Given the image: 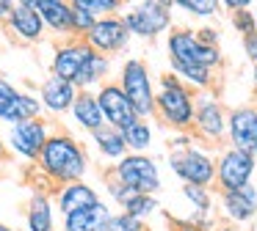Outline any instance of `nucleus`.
Instances as JSON below:
<instances>
[{"instance_id": "1", "label": "nucleus", "mask_w": 257, "mask_h": 231, "mask_svg": "<svg viewBox=\"0 0 257 231\" xmlns=\"http://www.w3.org/2000/svg\"><path fill=\"white\" fill-rule=\"evenodd\" d=\"M36 168L53 184H69V182H80L89 174V154L75 135L50 132L36 157Z\"/></svg>"}, {"instance_id": "2", "label": "nucleus", "mask_w": 257, "mask_h": 231, "mask_svg": "<svg viewBox=\"0 0 257 231\" xmlns=\"http://www.w3.org/2000/svg\"><path fill=\"white\" fill-rule=\"evenodd\" d=\"M155 116L177 132L194 126V91L174 74H163L155 88Z\"/></svg>"}, {"instance_id": "3", "label": "nucleus", "mask_w": 257, "mask_h": 231, "mask_svg": "<svg viewBox=\"0 0 257 231\" xmlns=\"http://www.w3.org/2000/svg\"><path fill=\"white\" fill-rule=\"evenodd\" d=\"M169 165H172L174 176L183 184H196V187H210L216 182V160L210 152L194 146L191 140L180 138L174 140V148L169 154Z\"/></svg>"}, {"instance_id": "4", "label": "nucleus", "mask_w": 257, "mask_h": 231, "mask_svg": "<svg viewBox=\"0 0 257 231\" xmlns=\"http://www.w3.org/2000/svg\"><path fill=\"white\" fill-rule=\"evenodd\" d=\"M116 82L124 91V96L130 99V104H133L139 118H152L155 116V82H152L150 66L144 60L141 58L122 60Z\"/></svg>"}, {"instance_id": "5", "label": "nucleus", "mask_w": 257, "mask_h": 231, "mask_svg": "<svg viewBox=\"0 0 257 231\" xmlns=\"http://www.w3.org/2000/svg\"><path fill=\"white\" fill-rule=\"evenodd\" d=\"M108 176H113L119 184L130 187L133 192H141V196H158L161 192V170L150 154L127 152L122 160L113 162Z\"/></svg>"}, {"instance_id": "6", "label": "nucleus", "mask_w": 257, "mask_h": 231, "mask_svg": "<svg viewBox=\"0 0 257 231\" xmlns=\"http://www.w3.org/2000/svg\"><path fill=\"white\" fill-rule=\"evenodd\" d=\"M166 50H169V64H196L210 72H216L224 64L221 50L210 47V44H202L191 28H174L169 33Z\"/></svg>"}, {"instance_id": "7", "label": "nucleus", "mask_w": 257, "mask_h": 231, "mask_svg": "<svg viewBox=\"0 0 257 231\" xmlns=\"http://www.w3.org/2000/svg\"><path fill=\"white\" fill-rule=\"evenodd\" d=\"M119 16H122V22L127 25L130 36H139V38H155L174 25L172 8L161 6L158 0H139V3L130 6V8Z\"/></svg>"}, {"instance_id": "8", "label": "nucleus", "mask_w": 257, "mask_h": 231, "mask_svg": "<svg viewBox=\"0 0 257 231\" xmlns=\"http://www.w3.org/2000/svg\"><path fill=\"white\" fill-rule=\"evenodd\" d=\"M53 126L47 124L45 118H25L17 121V124L9 126V135H6V148L12 154H17L20 160H28V162H36L45 140L50 138Z\"/></svg>"}, {"instance_id": "9", "label": "nucleus", "mask_w": 257, "mask_h": 231, "mask_svg": "<svg viewBox=\"0 0 257 231\" xmlns=\"http://www.w3.org/2000/svg\"><path fill=\"white\" fill-rule=\"evenodd\" d=\"M257 170V157L243 148H224L216 160V184L218 190H238L254 179Z\"/></svg>"}, {"instance_id": "10", "label": "nucleus", "mask_w": 257, "mask_h": 231, "mask_svg": "<svg viewBox=\"0 0 257 231\" xmlns=\"http://www.w3.org/2000/svg\"><path fill=\"white\" fill-rule=\"evenodd\" d=\"M130 38L133 36H130L127 25L122 22V16L108 14V16H97L94 25L89 28V33L83 36V42L100 55H116L122 50H127Z\"/></svg>"}, {"instance_id": "11", "label": "nucleus", "mask_w": 257, "mask_h": 231, "mask_svg": "<svg viewBox=\"0 0 257 231\" xmlns=\"http://www.w3.org/2000/svg\"><path fill=\"white\" fill-rule=\"evenodd\" d=\"M205 140H224L227 138V113L216 94L207 91H194V126Z\"/></svg>"}, {"instance_id": "12", "label": "nucleus", "mask_w": 257, "mask_h": 231, "mask_svg": "<svg viewBox=\"0 0 257 231\" xmlns=\"http://www.w3.org/2000/svg\"><path fill=\"white\" fill-rule=\"evenodd\" d=\"M94 96H97V104H100L102 121H105L108 126H113V130L122 132L124 126H130L136 118H139L136 110H133V104H130V99L124 96V91L119 88L116 80H105L94 91Z\"/></svg>"}, {"instance_id": "13", "label": "nucleus", "mask_w": 257, "mask_h": 231, "mask_svg": "<svg viewBox=\"0 0 257 231\" xmlns=\"http://www.w3.org/2000/svg\"><path fill=\"white\" fill-rule=\"evenodd\" d=\"M42 104L36 94L20 91L14 82H9L6 77H0V121L3 124H17L25 118H39Z\"/></svg>"}, {"instance_id": "14", "label": "nucleus", "mask_w": 257, "mask_h": 231, "mask_svg": "<svg viewBox=\"0 0 257 231\" xmlns=\"http://www.w3.org/2000/svg\"><path fill=\"white\" fill-rule=\"evenodd\" d=\"M94 52V50L89 47V44L83 42V38L78 36H69L64 38L61 44H58L56 50H53V60H50V74L56 77H64V80L75 82V77H78V72L83 69V64L89 60V55Z\"/></svg>"}, {"instance_id": "15", "label": "nucleus", "mask_w": 257, "mask_h": 231, "mask_svg": "<svg viewBox=\"0 0 257 231\" xmlns=\"http://www.w3.org/2000/svg\"><path fill=\"white\" fill-rule=\"evenodd\" d=\"M227 138L229 146L243 148L257 157V108L240 104L227 113Z\"/></svg>"}, {"instance_id": "16", "label": "nucleus", "mask_w": 257, "mask_h": 231, "mask_svg": "<svg viewBox=\"0 0 257 231\" xmlns=\"http://www.w3.org/2000/svg\"><path fill=\"white\" fill-rule=\"evenodd\" d=\"M75 96H78V88L75 82L64 80V77H45L39 86V104H42V113H50V116H64L69 113Z\"/></svg>"}, {"instance_id": "17", "label": "nucleus", "mask_w": 257, "mask_h": 231, "mask_svg": "<svg viewBox=\"0 0 257 231\" xmlns=\"http://www.w3.org/2000/svg\"><path fill=\"white\" fill-rule=\"evenodd\" d=\"M3 25H6L9 33L23 44H39L42 38H45V33H47V28H45V22H42V16L36 14V8L23 6V3H17L12 11H9V16H6Z\"/></svg>"}, {"instance_id": "18", "label": "nucleus", "mask_w": 257, "mask_h": 231, "mask_svg": "<svg viewBox=\"0 0 257 231\" xmlns=\"http://www.w3.org/2000/svg\"><path fill=\"white\" fill-rule=\"evenodd\" d=\"M218 198H221L224 218L232 220V223H249V220L257 218V184L254 182L238 187V190H221Z\"/></svg>"}, {"instance_id": "19", "label": "nucleus", "mask_w": 257, "mask_h": 231, "mask_svg": "<svg viewBox=\"0 0 257 231\" xmlns=\"http://www.w3.org/2000/svg\"><path fill=\"white\" fill-rule=\"evenodd\" d=\"M31 8H36L47 30H53L61 38L72 36V3L69 0H34Z\"/></svg>"}, {"instance_id": "20", "label": "nucleus", "mask_w": 257, "mask_h": 231, "mask_svg": "<svg viewBox=\"0 0 257 231\" xmlns=\"http://www.w3.org/2000/svg\"><path fill=\"white\" fill-rule=\"evenodd\" d=\"M111 214H113L111 206L100 198V201L91 204V206L64 214V231H108Z\"/></svg>"}, {"instance_id": "21", "label": "nucleus", "mask_w": 257, "mask_h": 231, "mask_svg": "<svg viewBox=\"0 0 257 231\" xmlns=\"http://www.w3.org/2000/svg\"><path fill=\"white\" fill-rule=\"evenodd\" d=\"M100 201V192L89 184V182H69V184H61L56 190V206L61 214H69V212H78V209H86L91 204Z\"/></svg>"}, {"instance_id": "22", "label": "nucleus", "mask_w": 257, "mask_h": 231, "mask_svg": "<svg viewBox=\"0 0 257 231\" xmlns=\"http://www.w3.org/2000/svg\"><path fill=\"white\" fill-rule=\"evenodd\" d=\"M25 223H28V231H56V204L45 190H36L28 198Z\"/></svg>"}, {"instance_id": "23", "label": "nucleus", "mask_w": 257, "mask_h": 231, "mask_svg": "<svg viewBox=\"0 0 257 231\" xmlns=\"http://www.w3.org/2000/svg\"><path fill=\"white\" fill-rule=\"evenodd\" d=\"M69 116H72L75 126H80V130L89 132V135L105 124V121H102V113H100V104H97L94 91H78L72 108H69Z\"/></svg>"}, {"instance_id": "24", "label": "nucleus", "mask_w": 257, "mask_h": 231, "mask_svg": "<svg viewBox=\"0 0 257 231\" xmlns=\"http://www.w3.org/2000/svg\"><path fill=\"white\" fill-rule=\"evenodd\" d=\"M108 74H111V55L91 52L89 60L83 64V69L75 77V88L78 91H97L108 80Z\"/></svg>"}, {"instance_id": "25", "label": "nucleus", "mask_w": 257, "mask_h": 231, "mask_svg": "<svg viewBox=\"0 0 257 231\" xmlns=\"http://www.w3.org/2000/svg\"><path fill=\"white\" fill-rule=\"evenodd\" d=\"M91 143H94V148L100 152V157L105 160H122L124 154H127V146H124V138L119 130H113V126L102 124L100 130L91 132Z\"/></svg>"}, {"instance_id": "26", "label": "nucleus", "mask_w": 257, "mask_h": 231, "mask_svg": "<svg viewBox=\"0 0 257 231\" xmlns=\"http://www.w3.org/2000/svg\"><path fill=\"white\" fill-rule=\"evenodd\" d=\"M169 66H172V74L180 82H185L191 91H207L213 86V72L205 69V66L196 64H169Z\"/></svg>"}, {"instance_id": "27", "label": "nucleus", "mask_w": 257, "mask_h": 231, "mask_svg": "<svg viewBox=\"0 0 257 231\" xmlns=\"http://www.w3.org/2000/svg\"><path fill=\"white\" fill-rule=\"evenodd\" d=\"M122 138H124V146L127 152L133 154H147L152 146V124L147 118H136L130 126L122 130Z\"/></svg>"}, {"instance_id": "28", "label": "nucleus", "mask_w": 257, "mask_h": 231, "mask_svg": "<svg viewBox=\"0 0 257 231\" xmlns=\"http://www.w3.org/2000/svg\"><path fill=\"white\" fill-rule=\"evenodd\" d=\"M172 8H180L188 16H199V20H210L221 11V3L218 0H174Z\"/></svg>"}, {"instance_id": "29", "label": "nucleus", "mask_w": 257, "mask_h": 231, "mask_svg": "<svg viewBox=\"0 0 257 231\" xmlns=\"http://www.w3.org/2000/svg\"><path fill=\"white\" fill-rule=\"evenodd\" d=\"M183 196H185V201H188L191 206H194L196 212L202 214V218H207V214H210V209H213V196H210V190H207V187L183 184Z\"/></svg>"}, {"instance_id": "30", "label": "nucleus", "mask_w": 257, "mask_h": 231, "mask_svg": "<svg viewBox=\"0 0 257 231\" xmlns=\"http://www.w3.org/2000/svg\"><path fill=\"white\" fill-rule=\"evenodd\" d=\"M122 212L133 214V218H139V220H147L150 214L158 212V198L155 196H141V192H136V196L122 206Z\"/></svg>"}, {"instance_id": "31", "label": "nucleus", "mask_w": 257, "mask_h": 231, "mask_svg": "<svg viewBox=\"0 0 257 231\" xmlns=\"http://www.w3.org/2000/svg\"><path fill=\"white\" fill-rule=\"evenodd\" d=\"M69 3L89 11L91 16H108V14H116L122 0H69Z\"/></svg>"}, {"instance_id": "32", "label": "nucleus", "mask_w": 257, "mask_h": 231, "mask_svg": "<svg viewBox=\"0 0 257 231\" xmlns=\"http://www.w3.org/2000/svg\"><path fill=\"white\" fill-rule=\"evenodd\" d=\"M232 28H235V33H240V36H251V33H257V22H254L251 8L232 11Z\"/></svg>"}, {"instance_id": "33", "label": "nucleus", "mask_w": 257, "mask_h": 231, "mask_svg": "<svg viewBox=\"0 0 257 231\" xmlns=\"http://www.w3.org/2000/svg\"><path fill=\"white\" fill-rule=\"evenodd\" d=\"M108 231H144V220L133 218L127 212H119V214H111Z\"/></svg>"}, {"instance_id": "34", "label": "nucleus", "mask_w": 257, "mask_h": 231, "mask_svg": "<svg viewBox=\"0 0 257 231\" xmlns=\"http://www.w3.org/2000/svg\"><path fill=\"white\" fill-rule=\"evenodd\" d=\"M94 20H97V16H91L89 11H83V8H78V6H72V36L83 38L86 33H89V28L94 25Z\"/></svg>"}, {"instance_id": "35", "label": "nucleus", "mask_w": 257, "mask_h": 231, "mask_svg": "<svg viewBox=\"0 0 257 231\" xmlns=\"http://www.w3.org/2000/svg\"><path fill=\"white\" fill-rule=\"evenodd\" d=\"M108 196L113 198V201L119 204V206H124V204L130 201V198L136 196L133 190H130V187H124V184H119L116 179H113V176H108Z\"/></svg>"}, {"instance_id": "36", "label": "nucleus", "mask_w": 257, "mask_h": 231, "mask_svg": "<svg viewBox=\"0 0 257 231\" xmlns=\"http://www.w3.org/2000/svg\"><path fill=\"white\" fill-rule=\"evenodd\" d=\"M196 38H199L202 44H210V47H218V42H221V36H218V30L216 28H210V25H202V28H196Z\"/></svg>"}, {"instance_id": "37", "label": "nucleus", "mask_w": 257, "mask_h": 231, "mask_svg": "<svg viewBox=\"0 0 257 231\" xmlns=\"http://www.w3.org/2000/svg\"><path fill=\"white\" fill-rule=\"evenodd\" d=\"M243 52H246V58H249L251 64H257V33L243 36Z\"/></svg>"}, {"instance_id": "38", "label": "nucleus", "mask_w": 257, "mask_h": 231, "mask_svg": "<svg viewBox=\"0 0 257 231\" xmlns=\"http://www.w3.org/2000/svg\"><path fill=\"white\" fill-rule=\"evenodd\" d=\"M221 8H229V11H240V8H251L254 0H218Z\"/></svg>"}, {"instance_id": "39", "label": "nucleus", "mask_w": 257, "mask_h": 231, "mask_svg": "<svg viewBox=\"0 0 257 231\" xmlns=\"http://www.w3.org/2000/svg\"><path fill=\"white\" fill-rule=\"evenodd\" d=\"M17 6V0H0V22H6V16H9V11Z\"/></svg>"}, {"instance_id": "40", "label": "nucleus", "mask_w": 257, "mask_h": 231, "mask_svg": "<svg viewBox=\"0 0 257 231\" xmlns=\"http://www.w3.org/2000/svg\"><path fill=\"white\" fill-rule=\"evenodd\" d=\"M174 231H202V228H196V226H191V223H185V220H183V223H180Z\"/></svg>"}, {"instance_id": "41", "label": "nucleus", "mask_w": 257, "mask_h": 231, "mask_svg": "<svg viewBox=\"0 0 257 231\" xmlns=\"http://www.w3.org/2000/svg\"><path fill=\"white\" fill-rule=\"evenodd\" d=\"M6 152H9V148H6V140H3V135H0V160H6Z\"/></svg>"}, {"instance_id": "42", "label": "nucleus", "mask_w": 257, "mask_h": 231, "mask_svg": "<svg viewBox=\"0 0 257 231\" xmlns=\"http://www.w3.org/2000/svg\"><path fill=\"white\" fill-rule=\"evenodd\" d=\"M216 231H240V228H235V226H218Z\"/></svg>"}, {"instance_id": "43", "label": "nucleus", "mask_w": 257, "mask_h": 231, "mask_svg": "<svg viewBox=\"0 0 257 231\" xmlns=\"http://www.w3.org/2000/svg\"><path fill=\"white\" fill-rule=\"evenodd\" d=\"M0 231H17L14 226H6V223H0Z\"/></svg>"}, {"instance_id": "44", "label": "nucleus", "mask_w": 257, "mask_h": 231, "mask_svg": "<svg viewBox=\"0 0 257 231\" xmlns=\"http://www.w3.org/2000/svg\"><path fill=\"white\" fill-rule=\"evenodd\" d=\"M251 80H254V88H257V64H254V69H251Z\"/></svg>"}, {"instance_id": "45", "label": "nucleus", "mask_w": 257, "mask_h": 231, "mask_svg": "<svg viewBox=\"0 0 257 231\" xmlns=\"http://www.w3.org/2000/svg\"><path fill=\"white\" fill-rule=\"evenodd\" d=\"M158 3H161V6H166V8H172V3H174V0H158Z\"/></svg>"}, {"instance_id": "46", "label": "nucleus", "mask_w": 257, "mask_h": 231, "mask_svg": "<svg viewBox=\"0 0 257 231\" xmlns=\"http://www.w3.org/2000/svg\"><path fill=\"white\" fill-rule=\"evenodd\" d=\"M251 14H254V22H257V8H254V11H251Z\"/></svg>"}]
</instances>
